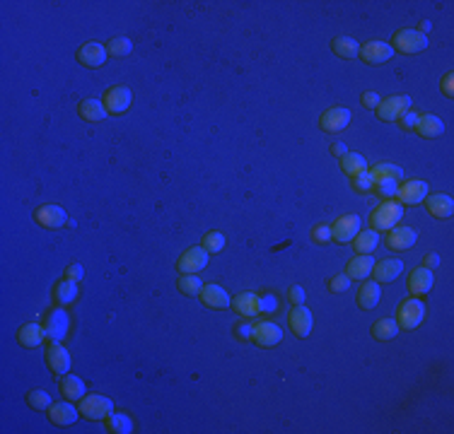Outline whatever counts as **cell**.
<instances>
[{
  "label": "cell",
  "mask_w": 454,
  "mask_h": 434,
  "mask_svg": "<svg viewBox=\"0 0 454 434\" xmlns=\"http://www.w3.org/2000/svg\"><path fill=\"white\" fill-rule=\"evenodd\" d=\"M401 217H404V205L396 201H385L380 203V205L372 210L370 215V229H375V232H389L391 227H396V225H401Z\"/></svg>",
  "instance_id": "6da1fadb"
},
{
  "label": "cell",
  "mask_w": 454,
  "mask_h": 434,
  "mask_svg": "<svg viewBox=\"0 0 454 434\" xmlns=\"http://www.w3.org/2000/svg\"><path fill=\"white\" fill-rule=\"evenodd\" d=\"M425 314H428V309L420 301V297H409L396 309V323H399L401 331H415L425 321Z\"/></svg>",
  "instance_id": "7a4b0ae2"
},
{
  "label": "cell",
  "mask_w": 454,
  "mask_h": 434,
  "mask_svg": "<svg viewBox=\"0 0 454 434\" xmlns=\"http://www.w3.org/2000/svg\"><path fill=\"white\" fill-rule=\"evenodd\" d=\"M44 331H46V341L49 343H63L65 336L70 331V314L63 309V306H56L46 314L44 321Z\"/></svg>",
  "instance_id": "3957f363"
},
{
  "label": "cell",
  "mask_w": 454,
  "mask_h": 434,
  "mask_svg": "<svg viewBox=\"0 0 454 434\" xmlns=\"http://www.w3.org/2000/svg\"><path fill=\"white\" fill-rule=\"evenodd\" d=\"M377 119L387 121V124H396L406 111H411V97L406 94H394V97H387L377 104Z\"/></svg>",
  "instance_id": "277c9868"
},
{
  "label": "cell",
  "mask_w": 454,
  "mask_h": 434,
  "mask_svg": "<svg viewBox=\"0 0 454 434\" xmlns=\"http://www.w3.org/2000/svg\"><path fill=\"white\" fill-rule=\"evenodd\" d=\"M391 49L401 51L406 56L420 54V51L428 49V36L420 34L418 30H399L391 39Z\"/></svg>",
  "instance_id": "5b68a950"
},
{
  "label": "cell",
  "mask_w": 454,
  "mask_h": 434,
  "mask_svg": "<svg viewBox=\"0 0 454 434\" xmlns=\"http://www.w3.org/2000/svg\"><path fill=\"white\" fill-rule=\"evenodd\" d=\"M78 410H80V418H85V420H107V415L114 413V403L107 396L92 393L80 400Z\"/></svg>",
  "instance_id": "8992f818"
},
{
  "label": "cell",
  "mask_w": 454,
  "mask_h": 434,
  "mask_svg": "<svg viewBox=\"0 0 454 434\" xmlns=\"http://www.w3.org/2000/svg\"><path fill=\"white\" fill-rule=\"evenodd\" d=\"M104 108H107L111 116H119V114H126L131 108V102H133V92L124 84H116V87H109L104 92Z\"/></svg>",
  "instance_id": "52a82bcc"
},
{
  "label": "cell",
  "mask_w": 454,
  "mask_h": 434,
  "mask_svg": "<svg viewBox=\"0 0 454 434\" xmlns=\"http://www.w3.org/2000/svg\"><path fill=\"white\" fill-rule=\"evenodd\" d=\"M208 258H210V253L203 247H191L179 256L177 271L182 273V275H196V273H201L203 268L208 266Z\"/></svg>",
  "instance_id": "ba28073f"
},
{
  "label": "cell",
  "mask_w": 454,
  "mask_h": 434,
  "mask_svg": "<svg viewBox=\"0 0 454 434\" xmlns=\"http://www.w3.org/2000/svg\"><path fill=\"white\" fill-rule=\"evenodd\" d=\"M428 183L420 181V179H409V181L399 183V191H396L394 201L401 205H420V203L428 198Z\"/></svg>",
  "instance_id": "9c48e42d"
},
{
  "label": "cell",
  "mask_w": 454,
  "mask_h": 434,
  "mask_svg": "<svg viewBox=\"0 0 454 434\" xmlns=\"http://www.w3.org/2000/svg\"><path fill=\"white\" fill-rule=\"evenodd\" d=\"M360 232V217L358 215H340L334 225H331V242L351 244Z\"/></svg>",
  "instance_id": "30bf717a"
},
{
  "label": "cell",
  "mask_w": 454,
  "mask_h": 434,
  "mask_svg": "<svg viewBox=\"0 0 454 434\" xmlns=\"http://www.w3.org/2000/svg\"><path fill=\"white\" fill-rule=\"evenodd\" d=\"M351 124V111L346 106H331L319 116V126L324 133H340Z\"/></svg>",
  "instance_id": "8fae6325"
},
{
  "label": "cell",
  "mask_w": 454,
  "mask_h": 434,
  "mask_svg": "<svg viewBox=\"0 0 454 434\" xmlns=\"http://www.w3.org/2000/svg\"><path fill=\"white\" fill-rule=\"evenodd\" d=\"M107 58V46L99 44V41H85L78 49V63L85 65V68H102Z\"/></svg>",
  "instance_id": "7c38bea8"
},
{
  "label": "cell",
  "mask_w": 454,
  "mask_h": 434,
  "mask_svg": "<svg viewBox=\"0 0 454 434\" xmlns=\"http://www.w3.org/2000/svg\"><path fill=\"white\" fill-rule=\"evenodd\" d=\"M34 220L36 225H41L44 229H61L63 225H68V212L63 210L61 205H41L39 210L34 212Z\"/></svg>",
  "instance_id": "4fadbf2b"
},
{
  "label": "cell",
  "mask_w": 454,
  "mask_h": 434,
  "mask_svg": "<svg viewBox=\"0 0 454 434\" xmlns=\"http://www.w3.org/2000/svg\"><path fill=\"white\" fill-rule=\"evenodd\" d=\"M415 239H418L415 229L406 227V225H396V227H391L389 232H387L385 244H387V249H391V251H409V249L415 244Z\"/></svg>",
  "instance_id": "5bb4252c"
},
{
  "label": "cell",
  "mask_w": 454,
  "mask_h": 434,
  "mask_svg": "<svg viewBox=\"0 0 454 434\" xmlns=\"http://www.w3.org/2000/svg\"><path fill=\"white\" fill-rule=\"evenodd\" d=\"M391 56H394L391 44L380 41V39L367 41V44H363V49H360V58L365 60L367 65H382V63H387V60H391Z\"/></svg>",
  "instance_id": "9a60e30c"
},
{
  "label": "cell",
  "mask_w": 454,
  "mask_h": 434,
  "mask_svg": "<svg viewBox=\"0 0 454 434\" xmlns=\"http://www.w3.org/2000/svg\"><path fill=\"white\" fill-rule=\"evenodd\" d=\"M252 341L259 347H276L283 341V328L273 321H261V323L254 326V336Z\"/></svg>",
  "instance_id": "2e32d148"
},
{
  "label": "cell",
  "mask_w": 454,
  "mask_h": 434,
  "mask_svg": "<svg viewBox=\"0 0 454 434\" xmlns=\"http://www.w3.org/2000/svg\"><path fill=\"white\" fill-rule=\"evenodd\" d=\"M46 365L54 374L65 376L70 372V352L63 347V343H49L46 347Z\"/></svg>",
  "instance_id": "e0dca14e"
},
{
  "label": "cell",
  "mask_w": 454,
  "mask_h": 434,
  "mask_svg": "<svg viewBox=\"0 0 454 434\" xmlns=\"http://www.w3.org/2000/svg\"><path fill=\"white\" fill-rule=\"evenodd\" d=\"M288 323H290V331L295 333L297 338H307L312 333L314 319H312V311L307 309L305 304H297V306H292V311L288 314Z\"/></svg>",
  "instance_id": "ac0fdd59"
},
{
  "label": "cell",
  "mask_w": 454,
  "mask_h": 434,
  "mask_svg": "<svg viewBox=\"0 0 454 434\" xmlns=\"http://www.w3.org/2000/svg\"><path fill=\"white\" fill-rule=\"evenodd\" d=\"M49 413V420L58 427H68V424H75L80 418V410L73 405V400H61V403H51V408L46 410Z\"/></svg>",
  "instance_id": "d6986e66"
},
{
  "label": "cell",
  "mask_w": 454,
  "mask_h": 434,
  "mask_svg": "<svg viewBox=\"0 0 454 434\" xmlns=\"http://www.w3.org/2000/svg\"><path fill=\"white\" fill-rule=\"evenodd\" d=\"M401 273H404V261H401V258H385V261H380V263L375 261V268H372V277H375V282H380V285L394 282Z\"/></svg>",
  "instance_id": "ffe728a7"
},
{
  "label": "cell",
  "mask_w": 454,
  "mask_h": 434,
  "mask_svg": "<svg viewBox=\"0 0 454 434\" xmlns=\"http://www.w3.org/2000/svg\"><path fill=\"white\" fill-rule=\"evenodd\" d=\"M198 299L203 301V306H208V309H227V306L233 304V299H230V295H227L225 290H222L220 285H215V282H210V285H203L201 292H198Z\"/></svg>",
  "instance_id": "44dd1931"
},
{
  "label": "cell",
  "mask_w": 454,
  "mask_h": 434,
  "mask_svg": "<svg viewBox=\"0 0 454 434\" xmlns=\"http://www.w3.org/2000/svg\"><path fill=\"white\" fill-rule=\"evenodd\" d=\"M433 285H435V275H433V271H430V268L418 266V268H413V271H411V275H409V292L413 297L428 295V292L433 290Z\"/></svg>",
  "instance_id": "7402d4cb"
},
{
  "label": "cell",
  "mask_w": 454,
  "mask_h": 434,
  "mask_svg": "<svg viewBox=\"0 0 454 434\" xmlns=\"http://www.w3.org/2000/svg\"><path fill=\"white\" fill-rule=\"evenodd\" d=\"M425 207H428V212L433 217H437V220H449V217L454 215V201L452 196H447V193H435V196H428L425 198Z\"/></svg>",
  "instance_id": "603a6c76"
},
{
  "label": "cell",
  "mask_w": 454,
  "mask_h": 434,
  "mask_svg": "<svg viewBox=\"0 0 454 434\" xmlns=\"http://www.w3.org/2000/svg\"><path fill=\"white\" fill-rule=\"evenodd\" d=\"M230 306H233L239 316H244V319H252V316L261 314V297L254 295V292H239Z\"/></svg>",
  "instance_id": "cb8c5ba5"
},
{
  "label": "cell",
  "mask_w": 454,
  "mask_h": 434,
  "mask_svg": "<svg viewBox=\"0 0 454 434\" xmlns=\"http://www.w3.org/2000/svg\"><path fill=\"white\" fill-rule=\"evenodd\" d=\"M372 268H375V258L370 253H358L356 258H351L346 266V275L351 280H367L372 275Z\"/></svg>",
  "instance_id": "d4e9b609"
},
{
  "label": "cell",
  "mask_w": 454,
  "mask_h": 434,
  "mask_svg": "<svg viewBox=\"0 0 454 434\" xmlns=\"http://www.w3.org/2000/svg\"><path fill=\"white\" fill-rule=\"evenodd\" d=\"M78 114H80V119L87 121V124H102V121L109 116V111L104 108L102 99L89 97V99H83V102H80Z\"/></svg>",
  "instance_id": "484cf974"
},
{
  "label": "cell",
  "mask_w": 454,
  "mask_h": 434,
  "mask_svg": "<svg viewBox=\"0 0 454 434\" xmlns=\"http://www.w3.org/2000/svg\"><path fill=\"white\" fill-rule=\"evenodd\" d=\"M380 299H382V287H380V282H375V280H363L360 290H358V297H356V304L360 306V309L370 311V309H375V306L380 304Z\"/></svg>",
  "instance_id": "4316f807"
},
{
  "label": "cell",
  "mask_w": 454,
  "mask_h": 434,
  "mask_svg": "<svg viewBox=\"0 0 454 434\" xmlns=\"http://www.w3.org/2000/svg\"><path fill=\"white\" fill-rule=\"evenodd\" d=\"M17 341H20L22 347H27V350H34V347H39L41 343L46 341V331L44 326L39 323H25L17 331Z\"/></svg>",
  "instance_id": "83f0119b"
},
{
  "label": "cell",
  "mask_w": 454,
  "mask_h": 434,
  "mask_svg": "<svg viewBox=\"0 0 454 434\" xmlns=\"http://www.w3.org/2000/svg\"><path fill=\"white\" fill-rule=\"evenodd\" d=\"M413 130L420 135V138L433 140V138H440V135L444 133V124H442V119H437V116L423 114V116H418V124H415Z\"/></svg>",
  "instance_id": "f1b7e54d"
},
{
  "label": "cell",
  "mask_w": 454,
  "mask_h": 434,
  "mask_svg": "<svg viewBox=\"0 0 454 434\" xmlns=\"http://www.w3.org/2000/svg\"><path fill=\"white\" fill-rule=\"evenodd\" d=\"M85 391H87V386H85V381L80 379V376H75V374H65L63 379H61V393H63V398L65 400H83L85 396Z\"/></svg>",
  "instance_id": "f546056e"
},
{
  "label": "cell",
  "mask_w": 454,
  "mask_h": 434,
  "mask_svg": "<svg viewBox=\"0 0 454 434\" xmlns=\"http://www.w3.org/2000/svg\"><path fill=\"white\" fill-rule=\"evenodd\" d=\"M331 49H334V54L338 56V58H358L360 56V44H358L353 36H336L334 41H331Z\"/></svg>",
  "instance_id": "4dcf8cb0"
},
{
  "label": "cell",
  "mask_w": 454,
  "mask_h": 434,
  "mask_svg": "<svg viewBox=\"0 0 454 434\" xmlns=\"http://www.w3.org/2000/svg\"><path fill=\"white\" fill-rule=\"evenodd\" d=\"M382 237L380 232H375V229H363V232H358V237L353 239V249H356V253H372L377 247H380Z\"/></svg>",
  "instance_id": "1f68e13d"
},
{
  "label": "cell",
  "mask_w": 454,
  "mask_h": 434,
  "mask_svg": "<svg viewBox=\"0 0 454 434\" xmlns=\"http://www.w3.org/2000/svg\"><path fill=\"white\" fill-rule=\"evenodd\" d=\"M340 159V169H343V174L346 176H358V174H363V172H367V159L363 157V155H358V152H346L343 157H338Z\"/></svg>",
  "instance_id": "d6a6232c"
},
{
  "label": "cell",
  "mask_w": 454,
  "mask_h": 434,
  "mask_svg": "<svg viewBox=\"0 0 454 434\" xmlns=\"http://www.w3.org/2000/svg\"><path fill=\"white\" fill-rule=\"evenodd\" d=\"M370 333L375 341H394L401 333V328H399V323H396V319H380V321H375Z\"/></svg>",
  "instance_id": "836d02e7"
},
{
  "label": "cell",
  "mask_w": 454,
  "mask_h": 434,
  "mask_svg": "<svg viewBox=\"0 0 454 434\" xmlns=\"http://www.w3.org/2000/svg\"><path fill=\"white\" fill-rule=\"evenodd\" d=\"M54 299L58 301V306H68V304H73L75 299H78V282H73V280H61V282H56V287H54Z\"/></svg>",
  "instance_id": "e575fe53"
},
{
  "label": "cell",
  "mask_w": 454,
  "mask_h": 434,
  "mask_svg": "<svg viewBox=\"0 0 454 434\" xmlns=\"http://www.w3.org/2000/svg\"><path fill=\"white\" fill-rule=\"evenodd\" d=\"M372 179L375 181H401L404 179V169L396 167V164H389V162H380L370 169Z\"/></svg>",
  "instance_id": "d590c367"
},
{
  "label": "cell",
  "mask_w": 454,
  "mask_h": 434,
  "mask_svg": "<svg viewBox=\"0 0 454 434\" xmlns=\"http://www.w3.org/2000/svg\"><path fill=\"white\" fill-rule=\"evenodd\" d=\"M107 432L111 434H131L133 432V420L124 413H111L107 415Z\"/></svg>",
  "instance_id": "8d00e7d4"
},
{
  "label": "cell",
  "mask_w": 454,
  "mask_h": 434,
  "mask_svg": "<svg viewBox=\"0 0 454 434\" xmlns=\"http://www.w3.org/2000/svg\"><path fill=\"white\" fill-rule=\"evenodd\" d=\"M131 51H133V41L129 36H114V39L107 41V54L114 56V58H126Z\"/></svg>",
  "instance_id": "74e56055"
},
{
  "label": "cell",
  "mask_w": 454,
  "mask_h": 434,
  "mask_svg": "<svg viewBox=\"0 0 454 434\" xmlns=\"http://www.w3.org/2000/svg\"><path fill=\"white\" fill-rule=\"evenodd\" d=\"M179 292L186 297H198V292H201L203 282L198 275H179Z\"/></svg>",
  "instance_id": "f35d334b"
},
{
  "label": "cell",
  "mask_w": 454,
  "mask_h": 434,
  "mask_svg": "<svg viewBox=\"0 0 454 434\" xmlns=\"http://www.w3.org/2000/svg\"><path fill=\"white\" fill-rule=\"evenodd\" d=\"M51 403H54L51 396L46 393V391H41V389H34V391L27 393V405H30L32 410H49Z\"/></svg>",
  "instance_id": "ab89813d"
},
{
  "label": "cell",
  "mask_w": 454,
  "mask_h": 434,
  "mask_svg": "<svg viewBox=\"0 0 454 434\" xmlns=\"http://www.w3.org/2000/svg\"><path fill=\"white\" fill-rule=\"evenodd\" d=\"M201 247L206 249L208 253H220L222 249H225V234H220V232H208V234H203Z\"/></svg>",
  "instance_id": "60d3db41"
},
{
  "label": "cell",
  "mask_w": 454,
  "mask_h": 434,
  "mask_svg": "<svg viewBox=\"0 0 454 434\" xmlns=\"http://www.w3.org/2000/svg\"><path fill=\"white\" fill-rule=\"evenodd\" d=\"M372 186H375V179H372L370 169L363 174H358V176H353V188H356L358 193H367L372 191Z\"/></svg>",
  "instance_id": "b9f144b4"
},
{
  "label": "cell",
  "mask_w": 454,
  "mask_h": 434,
  "mask_svg": "<svg viewBox=\"0 0 454 434\" xmlns=\"http://www.w3.org/2000/svg\"><path fill=\"white\" fill-rule=\"evenodd\" d=\"M377 191V196L380 198H394L396 191H399V181H375V186H372Z\"/></svg>",
  "instance_id": "7bdbcfd3"
},
{
  "label": "cell",
  "mask_w": 454,
  "mask_h": 434,
  "mask_svg": "<svg viewBox=\"0 0 454 434\" xmlns=\"http://www.w3.org/2000/svg\"><path fill=\"white\" fill-rule=\"evenodd\" d=\"M348 287H351V277L343 275V273H340V275H334L329 280V290L334 292V295H343Z\"/></svg>",
  "instance_id": "ee69618b"
},
{
  "label": "cell",
  "mask_w": 454,
  "mask_h": 434,
  "mask_svg": "<svg viewBox=\"0 0 454 434\" xmlns=\"http://www.w3.org/2000/svg\"><path fill=\"white\" fill-rule=\"evenodd\" d=\"M312 242L314 244L331 242V227L329 225H316V227H312Z\"/></svg>",
  "instance_id": "f6af8a7d"
},
{
  "label": "cell",
  "mask_w": 454,
  "mask_h": 434,
  "mask_svg": "<svg viewBox=\"0 0 454 434\" xmlns=\"http://www.w3.org/2000/svg\"><path fill=\"white\" fill-rule=\"evenodd\" d=\"M85 277V268L80 266V263H70L68 268H65V280H73V282H80Z\"/></svg>",
  "instance_id": "bcb514c9"
},
{
  "label": "cell",
  "mask_w": 454,
  "mask_h": 434,
  "mask_svg": "<svg viewBox=\"0 0 454 434\" xmlns=\"http://www.w3.org/2000/svg\"><path fill=\"white\" fill-rule=\"evenodd\" d=\"M305 297H307V292H305V287H300V285H292L290 290H288V299L292 301V304H305Z\"/></svg>",
  "instance_id": "7dc6e473"
},
{
  "label": "cell",
  "mask_w": 454,
  "mask_h": 434,
  "mask_svg": "<svg viewBox=\"0 0 454 434\" xmlns=\"http://www.w3.org/2000/svg\"><path fill=\"white\" fill-rule=\"evenodd\" d=\"M360 102H363V106L365 108H377V104L382 102V97L377 92H363Z\"/></svg>",
  "instance_id": "c3c4849f"
},
{
  "label": "cell",
  "mask_w": 454,
  "mask_h": 434,
  "mask_svg": "<svg viewBox=\"0 0 454 434\" xmlns=\"http://www.w3.org/2000/svg\"><path fill=\"white\" fill-rule=\"evenodd\" d=\"M399 124H401V128L413 130V128H415V124H418V114H413V111H406V114L399 119Z\"/></svg>",
  "instance_id": "681fc988"
},
{
  "label": "cell",
  "mask_w": 454,
  "mask_h": 434,
  "mask_svg": "<svg viewBox=\"0 0 454 434\" xmlns=\"http://www.w3.org/2000/svg\"><path fill=\"white\" fill-rule=\"evenodd\" d=\"M235 333H237L239 341H252V336H254V326H252V323H239L237 328H235Z\"/></svg>",
  "instance_id": "f907efd6"
},
{
  "label": "cell",
  "mask_w": 454,
  "mask_h": 434,
  "mask_svg": "<svg viewBox=\"0 0 454 434\" xmlns=\"http://www.w3.org/2000/svg\"><path fill=\"white\" fill-rule=\"evenodd\" d=\"M442 92L447 94V97H454V75L447 73L442 78Z\"/></svg>",
  "instance_id": "816d5d0a"
},
{
  "label": "cell",
  "mask_w": 454,
  "mask_h": 434,
  "mask_svg": "<svg viewBox=\"0 0 454 434\" xmlns=\"http://www.w3.org/2000/svg\"><path fill=\"white\" fill-rule=\"evenodd\" d=\"M435 266H440V256H437V253H428V256H425V261H423V268H430V271H433Z\"/></svg>",
  "instance_id": "f5cc1de1"
},
{
  "label": "cell",
  "mask_w": 454,
  "mask_h": 434,
  "mask_svg": "<svg viewBox=\"0 0 454 434\" xmlns=\"http://www.w3.org/2000/svg\"><path fill=\"white\" fill-rule=\"evenodd\" d=\"M346 152H348V148L343 143H334V145H331V155H334V157H343Z\"/></svg>",
  "instance_id": "db71d44e"
},
{
  "label": "cell",
  "mask_w": 454,
  "mask_h": 434,
  "mask_svg": "<svg viewBox=\"0 0 454 434\" xmlns=\"http://www.w3.org/2000/svg\"><path fill=\"white\" fill-rule=\"evenodd\" d=\"M276 309V301L271 299V297H266V299H261V311H273Z\"/></svg>",
  "instance_id": "11a10c76"
},
{
  "label": "cell",
  "mask_w": 454,
  "mask_h": 434,
  "mask_svg": "<svg viewBox=\"0 0 454 434\" xmlns=\"http://www.w3.org/2000/svg\"><path fill=\"white\" fill-rule=\"evenodd\" d=\"M430 27H433V25H430L428 20H423V22H420V30L418 32H420V34H425V32H430Z\"/></svg>",
  "instance_id": "9f6ffc18"
}]
</instances>
